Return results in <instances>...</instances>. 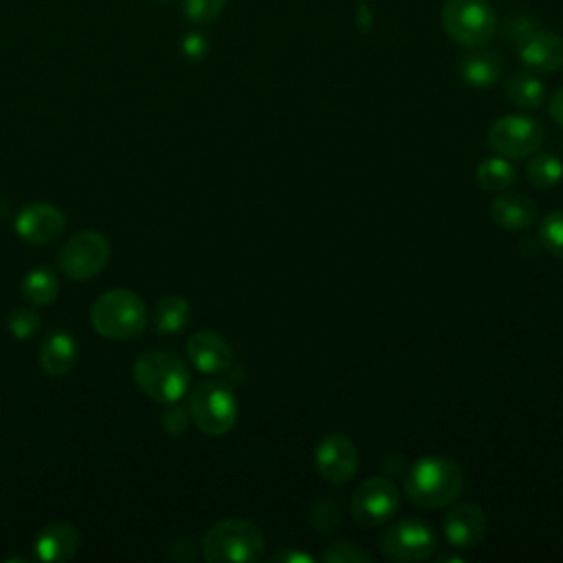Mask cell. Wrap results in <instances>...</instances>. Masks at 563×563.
Listing matches in <instances>:
<instances>
[{"instance_id": "obj_1", "label": "cell", "mask_w": 563, "mask_h": 563, "mask_svg": "<svg viewBox=\"0 0 563 563\" xmlns=\"http://www.w3.org/2000/svg\"><path fill=\"white\" fill-rule=\"evenodd\" d=\"M462 488L464 473L446 455H422L405 473V493L420 508H444L462 495Z\"/></svg>"}, {"instance_id": "obj_2", "label": "cell", "mask_w": 563, "mask_h": 563, "mask_svg": "<svg viewBox=\"0 0 563 563\" xmlns=\"http://www.w3.org/2000/svg\"><path fill=\"white\" fill-rule=\"evenodd\" d=\"M264 534L246 519L213 523L202 541V554L211 563H253L264 556Z\"/></svg>"}, {"instance_id": "obj_3", "label": "cell", "mask_w": 563, "mask_h": 563, "mask_svg": "<svg viewBox=\"0 0 563 563\" xmlns=\"http://www.w3.org/2000/svg\"><path fill=\"white\" fill-rule=\"evenodd\" d=\"M90 319L95 330L114 341H128L136 339L145 323H147V310L141 297L125 288H114L103 292L90 310Z\"/></svg>"}, {"instance_id": "obj_4", "label": "cell", "mask_w": 563, "mask_h": 563, "mask_svg": "<svg viewBox=\"0 0 563 563\" xmlns=\"http://www.w3.org/2000/svg\"><path fill=\"white\" fill-rule=\"evenodd\" d=\"M134 380L152 400L167 405L185 396L189 387V369L172 352H147L134 363Z\"/></svg>"}, {"instance_id": "obj_5", "label": "cell", "mask_w": 563, "mask_h": 563, "mask_svg": "<svg viewBox=\"0 0 563 563\" xmlns=\"http://www.w3.org/2000/svg\"><path fill=\"white\" fill-rule=\"evenodd\" d=\"M442 26L455 44L477 48L495 35L497 18L488 0H446L442 7Z\"/></svg>"}, {"instance_id": "obj_6", "label": "cell", "mask_w": 563, "mask_h": 563, "mask_svg": "<svg viewBox=\"0 0 563 563\" xmlns=\"http://www.w3.org/2000/svg\"><path fill=\"white\" fill-rule=\"evenodd\" d=\"M189 416L207 435H224L238 418V400L233 389L222 380H207L189 394Z\"/></svg>"}, {"instance_id": "obj_7", "label": "cell", "mask_w": 563, "mask_h": 563, "mask_svg": "<svg viewBox=\"0 0 563 563\" xmlns=\"http://www.w3.org/2000/svg\"><path fill=\"white\" fill-rule=\"evenodd\" d=\"M435 532L418 517H402L380 534V552L389 561H427L435 552Z\"/></svg>"}, {"instance_id": "obj_8", "label": "cell", "mask_w": 563, "mask_h": 563, "mask_svg": "<svg viewBox=\"0 0 563 563\" xmlns=\"http://www.w3.org/2000/svg\"><path fill=\"white\" fill-rule=\"evenodd\" d=\"M400 506L398 488L387 477H367L361 482L352 495L350 512L354 521L363 528H376L383 526L387 519L396 515Z\"/></svg>"}, {"instance_id": "obj_9", "label": "cell", "mask_w": 563, "mask_h": 563, "mask_svg": "<svg viewBox=\"0 0 563 563\" xmlns=\"http://www.w3.org/2000/svg\"><path fill=\"white\" fill-rule=\"evenodd\" d=\"M110 260V242L99 231L75 233L57 255L59 268L73 279H90L99 275Z\"/></svg>"}, {"instance_id": "obj_10", "label": "cell", "mask_w": 563, "mask_h": 563, "mask_svg": "<svg viewBox=\"0 0 563 563\" xmlns=\"http://www.w3.org/2000/svg\"><path fill=\"white\" fill-rule=\"evenodd\" d=\"M543 130L539 121L523 114H506L488 130V145L504 158H528L539 152Z\"/></svg>"}, {"instance_id": "obj_11", "label": "cell", "mask_w": 563, "mask_h": 563, "mask_svg": "<svg viewBox=\"0 0 563 563\" xmlns=\"http://www.w3.org/2000/svg\"><path fill=\"white\" fill-rule=\"evenodd\" d=\"M319 475L330 484H347L358 468V453L345 433H328L319 440L314 451Z\"/></svg>"}, {"instance_id": "obj_12", "label": "cell", "mask_w": 563, "mask_h": 563, "mask_svg": "<svg viewBox=\"0 0 563 563\" xmlns=\"http://www.w3.org/2000/svg\"><path fill=\"white\" fill-rule=\"evenodd\" d=\"M13 227H15V233L24 242L44 246V244L55 242L64 233L66 218L55 205L33 202L18 211Z\"/></svg>"}, {"instance_id": "obj_13", "label": "cell", "mask_w": 563, "mask_h": 563, "mask_svg": "<svg viewBox=\"0 0 563 563\" xmlns=\"http://www.w3.org/2000/svg\"><path fill=\"white\" fill-rule=\"evenodd\" d=\"M486 526H488L486 512L471 501L453 506L442 519L444 537L451 543V548H457V550L477 548L486 534Z\"/></svg>"}, {"instance_id": "obj_14", "label": "cell", "mask_w": 563, "mask_h": 563, "mask_svg": "<svg viewBox=\"0 0 563 563\" xmlns=\"http://www.w3.org/2000/svg\"><path fill=\"white\" fill-rule=\"evenodd\" d=\"M187 356L202 374H227L233 365V350L213 330H198L187 341Z\"/></svg>"}, {"instance_id": "obj_15", "label": "cell", "mask_w": 563, "mask_h": 563, "mask_svg": "<svg viewBox=\"0 0 563 563\" xmlns=\"http://www.w3.org/2000/svg\"><path fill=\"white\" fill-rule=\"evenodd\" d=\"M521 64L532 73H556L563 68V37L552 31H532L517 44Z\"/></svg>"}, {"instance_id": "obj_16", "label": "cell", "mask_w": 563, "mask_h": 563, "mask_svg": "<svg viewBox=\"0 0 563 563\" xmlns=\"http://www.w3.org/2000/svg\"><path fill=\"white\" fill-rule=\"evenodd\" d=\"M490 218L504 231H523L532 227L537 218V205L523 194L501 191L490 205Z\"/></svg>"}, {"instance_id": "obj_17", "label": "cell", "mask_w": 563, "mask_h": 563, "mask_svg": "<svg viewBox=\"0 0 563 563\" xmlns=\"http://www.w3.org/2000/svg\"><path fill=\"white\" fill-rule=\"evenodd\" d=\"M77 341L70 332H51L40 345V365L48 376H64L75 367Z\"/></svg>"}, {"instance_id": "obj_18", "label": "cell", "mask_w": 563, "mask_h": 563, "mask_svg": "<svg viewBox=\"0 0 563 563\" xmlns=\"http://www.w3.org/2000/svg\"><path fill=\"white\" fill-rule=\"evenodd\" d=\"M79 550V532L70 523H51L35 539V554L42 561H66Z\"/></svg>"}, {"instance_id": "obj_19", "label": "cell", "mask_w": 563, "mask_h": 563, "mask_svg": "<svg viewBox=\"0 0 563 563\" xmlns=\"http://www.w3.org/2000/svg\"><path fill=\"white\" fill-rule=\"evenodd\" d=\"M462 79L473 88H488L501 75V62L490 51H475L460 62Z\"/></svg>"}, {"instance_id": "obj_20", "label": "cell", "mask_w": 563, "mask_h": 563, "mask_svg": "<svg viewBox=\"0 0 563 563\" xmlns=\"http://www.w3.org/2000/svg\"><path fill=\"white\" fill-rule=\"evenodd\" d=\"M477 185L488 194H501L515 183V167L504 156L484 158L475 169Z\"/></svg>"}, {"instance_id": "obj_21", "label": "cell", "mask_w": 563, "mask_h": 563, "mask_svg": "<svg viewBox=\"0 0 563 563\" xmlns=\"http://www.w3.org/2000/svg\"><path fill=\"white\" fill-rule=\"evenodd\" d=\"M189 301L180 295H169L161 299L154 308V328L161 334H176L189 323Z\"/></svg>"}, {"instance_id": "obj_22", "label": "cell", "mask_w": 563, "mask_h": 563, "mask_svg": "<svg viewBox=\"0 0 563 563\" xmlns=\"http://www.w3.org/2000/svg\"><path fill=\"white\" fill-rule=\"evenodd\" d=\"M57 290H59V284H57L55 273L44 266L29 271L22 282L24 297L35 306H46V303L55 301Z\"/></svg>"}, {"instance_id": "obj_23", "label": "cell", "mask_w": 563, "mask_h": 563, "mask_svg": "<svg viewBox=\"0 0 563 563\" xmlns=\"http://www.w3.org/2000/svg\"><path fill=\"white\" fill-rule=\"evenodd\" d=\"M508 99L521 110H534L543 101V84L528 73H517L506 86Z\"/></svg>"}, {"instance_id": "obj_24", "label": "cell", "mask_w": 563, "mask_h": 563, "mask_svg": "<svg viewBox=\"0 0 563 563\" xmlns=\"http://www.w3.org/2000/svg\"><path fill=\"white\" fill-rule=\"evenodd\" d=\"M526 174L534 187L552 189L563 180V163L554 154H532Z\"/></svg>"}, {"instance_id": "obj_25", "label": "cell", "mask_w": 563, "mask_h": 563, "mask_svg": "<svg viewBox=\"0 0 563 563\" xmlns=\"http://www.w3.org/2000/svg\"><path fill=\"white\" fill-rule=\"evenodd\" d=\"M539 242L550 255L563 257V209L552 211L543 218L539 227Z\"/></svg>"}, {"instance_id": "obj_26", "label": "cell", "mask_w": 563, "mask_h": 563, "mask_svg": "<svg viewBox=\"0 0 563 563\" xmlns=\"http://www.w3.org/2000/svg\"><path fill=\"white\" fill-rule=\"evenodd\" d=\"M9 332L15 336V339H31L40 328H42V321H40V314L29 310V308H18L11 312L9 317Z\"/></svg>"}, {"instance_id": "obj_27", "label": "cell", "mask_w": 563, "mask_h": 563, "mask_svg": "<svg viewBox=\"0 0 563 563\" xmlns=\"http://www.w3.org/2000/svg\"><path fill=\"white\" fill-rule=\"evenodd\" d=\"M227 0H183V11L191 22H211L224 9Z\"/></svg>"}, {"instance_id": "obj_28", "label": "cell", "mask_w": 563, "mask_h": 563, "mask_svg": "<svg viewBox=\"0 0 563 563\" xmlns=\"http://www.w3.org/2000/svg\"><path fill=\"white\" fill-rule=\"evenodd\" d=\"M161 427L169 435H183L189 427V411L176 402H167L163 413H161Z\"/></svg>"}, {"instance_id": "obj_29", "label": "cell", "mask_w": 563, "mask_h": 563, "mask_svg": "<svg viewBox=\"0 0 563 563\" xmlns=\"http://www.w3.org/2000/svg\"><path fill=\"white\" fill-rule=\"evenodd\" d=\"M323 561L328 563H361V561H372V556L356 548L354 543H334L323 552Z\"/></svg>"}, {"instance_id": "obj_30", "label": "cell", "mask_w": 563, "mask_h": 563, "mask_svg": "<svg viewBox=\"0 0 563 563\" xmlns=\"http://www.w3.org/2000/svg\"><path fill=\"white\" fill-rule=\"evenodd\" d=\"M183 51H185V55H187V57H191V59H200V57L205 55V51H207V42H205V37H202V35L194 33V35H189V37L183 42Z\"/></svg>"}, {"instance_id": "obj_31", "label": "cell", "mask_w": 563, "mask_h": 563, "mask_svg": "<svg viewBox=\"0 0 563 563\" xmlns=\"http://www.w3.org/2000/svg\"><path fill=\"white\" fill-rule=\"evenodd\" d=\"M550 117L563 128V88L554 92V97L550 99Z\"/></svg>"}, {"instance_id": "obj_32", "label": "cell", "mask_w": 563, "mask_h": 563, "mask_svg": "<svg viewBox=\"0 0 563 563\" xmlns=\"http://www.w3.org/2000/svg\"><path fill=\"white\" fill-rule=\"evenodd\" d=\"M273 561H286V563H312L314 556L310 554H303V552H282V554H275Z\"/></svg>"}]
</instances>
